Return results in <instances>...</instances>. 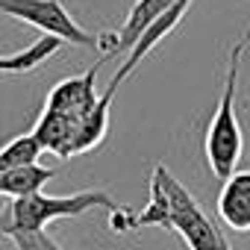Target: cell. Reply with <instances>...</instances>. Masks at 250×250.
<instances>
[{
	"mask_svg": "<svg viewBox=\"0 0 250 250\" xmlns=\"http://www.w3.org/2000/svg\"><path fill=\"white\" fill-rule=\"evenodd\" d=\"M42 156V147L36 142L33 133H21L12 142H6L0 147V174L12 171V168H24V165H36Z\"/></svg>",
	"mask_w": 250,
	"mask_h": 250,
	"instance_id": "11",
	"label": "cell"
},
{
	"mask_svg": "<svg viewBox=\"0 0 250 250\" xmlns=\"http://www.w3.org/2000/svg\"><path fill=\"white\" fill-rule=\"evenodd\" d=\"M221 250H232V247H229V241H227V244H224V247H221Z\"/></svg>",
	"mask_w": 250,
	"mask_h": 250,
	"instance_id": "13",
	"label": "cell"
},
{
	"mask_svg": "<svg viewBox=\"0 0 250 250\" xmlns=\"http://www.w3.org/2000/svg\"><path fill=\"white\" fill-rule=\"evenodd\" d=\"M9 241H12L15 250H62L47 235V229H42V232H15V235H9Z\"/></svg>",
	"mask_w": 250,
	"mask_h": 250,
	"instance_id": "12",
	"label": "cell"
},
{
	"mask_svg": "<svg viewBox=\"0 0 250 250\" xmlns=\"http://www.w3.org/2000/svg\"><path fill=\"white\" fill-rule=\"evenodd\" d=\"M218 218L235 232H250V171H235L221 183Z\"/></svg>",
	"mask_w": 250,
	"mask_h": 250,
	"instance_id": "7",
	"label": "cell"
},
{
	"mask_svg": "<svg viewBox=\"0 0 250 250\" xmlns=\"http://www.w3.org/2000/svg\"><path fill=\"white\" fill-rule=\"evenodd\" d=\"M250 44V30L232 44L229 50V65H227V77H224V88L218 97V106L212 112V121L206 127V162L209 171L224 183L229 174L238 171L241 153H244V133H241V124L235 115V94H238V71H241V56Z\"/></svg>",
	"mask_w": 250,
	"mask_h": 250,
	"instance_id": "3",
	"label": "cell"
},
{
	"mask_svg": "<svg viewBox=\"0 0 250 250\" xmlns=\"http://www.w3.org/2000/svg\"><path fill=\"white\" fill-rule=\"evenodd\" d=\"M142 227H162L183 238L188 250H221L227 244L224 232L215 227V221L203 212V206L188 194V188L165 168L156 165L150 174V200L142 209H124L118 215H109L112 232H130Z\"/></svg>",
	"mask_w": 250,
	"mask_h": 250,
	"instance_id": "1",
	"label": "cell"
},
{
	"mask_svg": "<svg viewBox=\"0 0 250 250\" xmlns=\"http://www.w3.org/2000/svg\"><path fill=\"white\" fill-rule=\"evenodd\" d=\"M59 47H62L59 39L42 36L39 42H33L30 47H24V50H18V53L0 56V77H9V74H30V71H36V68H42Z\"/></svg>",
	"mask_w": 250,
	"mask_h": 250,
	"instance_id": "10",
	"label": "cell"
},
{
	"mask_svg": "<svg viewBox=\"0 0 250 250\" xmlns=\"http://www.w3.org/2000/svg\"><path fill=\"white\" fill-rule=\"evenodd\" d=\"M103 62H106V56H100L85 74H80V77H65V80H59L53 88H50V94H47V100H44V109L47 112H59V115H65V118H71V121H83L91 109H94V103H97V74H100V68H103Z\"/></svg>",
	"mask_w": 250,
	"mask_h": 250,
	"instance_id": "5",
	"label": "cell"
},
{
	"mask_svg": "<svg viewBox=\"0 0 250 250\" xmlns=\"http://www.w3.org/2000/svg\"><path fill=\"white\" fill-rule=\"evenodd\" d=\"M42 147V153H56L59 159H68L71 156V147H74V136H77V121L59 115V112H42L36 127L30 130Z\"/></svg>",
	"mask_w": 250,
	"mask_h": 250,
	"instance_id": "8",
	"label": "cell"
},
{
	"mask_svg": "<svg viewBox=\"0 0 250 250\" xmlns=\"http://www.w3.org/2000/svg\"><path fill=\"white\" fill-rule=\"evenodd\" d=\"M53 177H56V171H53V168H42L39 162H36V165H24V168L3 171V174H0V197L18 200V197L36 194V191H42Z\"/></svg>",
	"mask_w": 250,
	"mask_h": 250,
	"instance_id": "9",
	"label": "cell"
},
{
	"mask_svg": "<svg viewBox=\"0 0 250 250\" xmlns=\"http://www.w3.org/2000/svg\"><path fill=\"white\" fill-rule=\"evenodd\" d=\"M174 3H177V0H136L118 30L100 33V56H106V59L121 56V53L127 56V53L133 50V44L142 39V33H145L156 18H162Z\"/></svg>",
	"mask_w": 250,
	"mask_h": 250,
	"instance_id": "6",
	"label": "cell"
},
{
	"mask_svg": "<svg viewBox=\"0 0 250 250\" xmlns=\"http://www.w3.org/2000/svg\"><path fill=\"white\" fill-rule=\"evenodd\" d=\"M0 15H9L21 24H30L42 36L59 39L62 44L100 50V33H88L62 6V0H0Z\"/></svg>",
	"mask_w": 250,
	"mask_h": 250,
	"instance_id": "4",
	"label": "cell"
},
{
	"mask_svg": "<svg viewBox=\"0 0 250 250\" xmlns=\"http://www.w3.org/2000/svg\"><path fill=\"white\" fill-rule=\"evenodd\" d=\"M91 209H106L109 215H118L127 206H121L106 188H83L74 194H27L18 200H9L0 209V238H9L15 232H42L47 224L62 221V218H80Z\"/></svg>",
	"mask_w": 250,
	"mask_h": 250,
	"instance_id": "2",
	"label": "cell"
}]
</instances>
